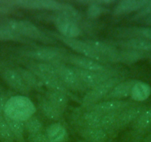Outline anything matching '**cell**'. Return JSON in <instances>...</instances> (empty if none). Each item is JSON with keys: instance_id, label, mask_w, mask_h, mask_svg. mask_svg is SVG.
<instances>
[{"instance_id": "obj_1", "label": "cell", "mask_w": 151, "mask_h": 142, "mask_svg": "<svg viewBox=\"0 0 151 142\" xmlns=\"http://www.w3.org/2000/svg\"><path fill=\"white\" fill-rule=\"evenodd\" d=\"M0 27L27 40L40 42L44 44H53L54 39L50 35L42 31L40 28L26 20L3 19L0 21Z\"/></svg>"}, {"instance_id": "obj_2", "label": "cell", "mask_w": 151, "mask_h": 142, "mask_svg": "<svg viewBox=\"0 0 151 142\" xmlns=\"http://www.w3.org/2000/svg\"><path fill=\"white\" fill-rule=\"evenodd\" d=\"M36 111V106L28 97L23 95H14L7 101L3 115L24 122L34 115Z\"/></svg>"}, {"instance_id": "obj_3", "label": "cell", "mask_w": 151, "mask_h": 142, "mask_svg": "<svg viewBox=\"0 0 151 142\" xmlns=\"http://www.w3.org/2000/svg\"><path fill=\"white\" fill-rule=\"evenodd\" d=\"M65 62L66 64H69L70 66L80 68V69L86 70L94 71V72H99V73H107L112 76H126V71H124L122 69L119 67L110 66L107 65L99 63L98 62L88 59L85 56H80L77 54L67 53L65 56Z\"/></svg>"}, {"instance_id": "obj_4", "label": "cell", "mask_w": 151, "mask_h": 142, "mask_svg": "<svg viewBox=\"0 0 151 142\" xmlns=\"http://www.w3.org/2000/svg\"><path fill=\"white\" fill-rule=\"evenodd\" d=\"M68 52L54 47H33L18 52L20 59L24 58L27 60L39 62L53 63L65 62V56Z\"/></svg>"}, {"instance_id": "obj_5", "label": "cell", "mask_w": 151, "mask_h": 142, "mask_svg": "<svg viewBox=\"0 0 151 142\" xmlns=\"http://www.w3.org/2000/svg\"><path fill=\"white\" fill-rule=\"evenodd\" d=\"M126 79L125 76H119L107 79L103 83L85 93L82 99V107L87 108L93 104H97L105 98L114 87Z\"/></svg>"}, {"instance_id": "obj_6", "label": "cell", "mask_w": 151, "mask_h": 142, "mask_svg": "<svg viewBox=\"0 0 151 142\" xmlns=\"http://www.w3.org/2000/svg\"><path fill=\"white\" fill-rule=\"evenodd\" d=\"M0 76L11 88L21 95H25L32 90L16 68V65L9 62H0Z\"/></svg>"}, {"instance_id": "obj_7", "label": "cell", "mask_w": 151, "mask_h": 142, "mask_svg": "<svg viewBox=\"0 0 151 142\" xmlns=\"http://www.w3.org/2000/svg\"><path fill=\"white\" fill-rule=\"evenodd\" d=\"M49 35L52 38L59 39V41L62 42L64 44L68 46L74 52L79 53L80 56L93 59L96 62L104 64V65L107 64L106 59L99 53H97L86 41H82V40L77 39L65 38V37L59 35V33H52V32H49Z\"/></svg>"}, {"instance_id": "obj_8", "label": "cell", "mask_w": 151, "mask_h": 142, "mask_svg": "<svg viewBox=\"0 0 151 142\" xmlns=\"http://www.w3.org/2000/svg\"><path fill=\"white\" fill-rule=\"evenodd\" d=\"M53 65L57 70L58 77L64 84L67 89L70 92L86 93L88 90L79 79L75 70L72 66L62 62H53Z\"/></svg>"}, {"instance_id": "obj_9", "label": "cell", "mask_w": 151, "mask_h": 142, "mask_svg": "<svg viewBox=\"0 0 151 142\" xmlns=\"http://www.w3.org/2000/svg\"><path fill=\"white\" fill-rule=\"evenodd\" d=\"M103 114L90 110L87 108H81L73 113L72 120L77 128H101V122Z\"/></svg>"}, {"instance_id": "obj_10", "label": "cell", "mask_w": 151, "mask_h": 142, "mask_svg": "<svg viewBox=\"0 0 151 142\" xmlns=\"http://www.w3.org/2000/svg\"><path fill=\"white\" fill-rule=\"evenodd\" d=\"M14 8L29 10H45L57 12L66 8L69 4L54 0H15L9 1Z\"/></svg>"}, {"instance_id": "obj_11", "label": "cell", "mask_w": 151, "mask_h": 142, "mask_svg": "<svg viewBox=\"0 0 151 142\" xmlns=\"http://www.w3.org/2000/svg\"><path fill=\"white\" fill-rule=\"evenodd\" d=\"M147 108V106L146 105L136 104L122 110L119 114L116 124L114 129L116 135L120 130H124L130 124L132 125L133 122L139 118V115L145 112Z\"/></svg>"}, {"instance_id": "obj_12", "label": "cell", "mask_w": 151, "mask_h": 142, "mask_svg": "<svg viewBox=\"0 0 151 142\" xmlns=\"http://www.w3.org/2000/svg\"><path fill=\"white\" fill-rule=\"evenodd\" d=\"M53 21L59 34L65 38L76 39L82 33V29L78 23L68 19L57 13H55Z\"/></svg>"}, {"instance_id": "obj_13", "label": "cell", "mask_w": 151, "mask_h": 142, "mask_svg": "<svg viewBox=\"0 0 151 142\" xmlns=\"http://www.w3.org/2000/svg\"><path fill=\"white\" fill-rule=\"evenodd\" d=\"M136 104L138 103L133 100H104L97 104L87 107V108L101 114H107L121 112L125 108Z\"/></svg>"}, {"instance_id": "obj_14", "label": "cell", "mask_w": 151, "mask_h": 142, "mask_svg": "<svg viewBox=\"0 0 151 142\" xmlns=\"http://www.w3.org/2000/svg\"><path fill=\"white\" fill-rule=\"evenodd\" d=\"M73 67L75 70L84 85L88 88V90L95 87L97 85L103 83L110 78L115 77V76H112L107 73L86 70L80 69V68L75 67Z\"/></svg>"}, {"instance_id": "obj_15", "label": "cell", "mask_w": 151, "mask_h": 142, "mask_svg": "<svg viewBox=\"0 0 151 142\" xmlns=\"http://www.w3.org/2000/svg\"><path fill=\"white\" fill-rule=\"evenodd\" d=\"M110 44L122 50H133L136 51L151 53V41L140 38L121 39L116 41H111Z\"/></svg>"}, {"instance_id": "obj_16", "label": "cell", "mask_w": 151, "mask_h": 142, "mask_svg": "<svg viewBox=\"0 0 151 142\" xmlns=\"http://www.w3.org/2000/svg\"><path fill=\"white\" fill-rule=\"evenodd\" d=\"M133 131L134 142L143 140V136L151 128V108L142 113L131 125Z\"/></svg>"}, {"instance_id": "obj_17", "label": "cell", "mask_w": 151, "mask_h": 142, "mask_svg": "<svg viewBox=\"0 0 151 142\" xmlns=\"http://www.w3.org/2000/svg\"><path fill=\"white\" fill-rule=\"evenodd\" d=\"M87 42L101 56H102L107 63H116V56L119 49L107 42L98 40H86Z\"/></svg>"}, {"instance_id": "obj_18", "label": "cell", "mask_w": 151, "mask_h": 142, "mask_svg": "<svg viewBox=\"0 0 151 142\" xmlns=\"http://www.w3.org/2000/svg\"><path fill=\"white\" fill-rule=\"evenodd\" d=\"M137 81V79H124L116 85L104 100H124L130 97L133 85Z\"/></svg>"}, {"instance_id": "obj_19", "label": "cell", "mask_w": 151, "mask_h": 142, "mask_svg": "<svg viewBox=\"0 0 151 142\" xmlns=\"http://www.w3.org/2000/svg\"><path fill=\"white\" fill-rule=\"evenodd\" d=\"M116 37L124 39L140 38L151 41V27H130L116 29Z\"/></svg>"}, {"instance_id": "obj_20", "label": "cell", "mask_w": 151, "mask_h": 142, "mask_svg": "<svg viewBox=\"0 0 151 142\" xmlns=\"http://www.w3.org/2000/svg\"><path fill=\"white\" fill-rule=\"evenodd\" d=\"M151 53L136 51L133 50H119L116 56V63L130 65L144 59H149Z\"/></svg>"}, {"instance_id": "obj_21", "label": "cell", "mask_w": 151, "mask_h": 142, "mask_svg": "<svg viewBox=\"0 0 151 142\" xmlns=\"http://www.w3.org/2000/svg\"><path fill=\"white\" fill-rule=\"evenodd\" d=\"M78 134L88 142H107L111 136L102 128H77Z\"/></svg>"}, {"instance_id": "obj_22", "label": "cell", "mask_w": 151, "mask_h": 142, "mask_svg": "<svg viewBox=\"0 0 151 142\" xmlns=\"http://www.w3.org/2000/svg\"><path fill=\"white\" fill-rule=\"evenodd\" d=\"M149 0H123L117 2L113 14L115 15H124L139 11L148 3Z\"/></svg>"}, {"instance_id": "obj_23", "label": "cell", "mask_w": 151, "mask_h": 142, "mask_svg": "<svg viewBox=\"0 0 151 142\" xmlns=\"http://www.w3.org/2000/svg\"><path fill=\"white\" fill-rule=\"evenodd\" d=\"M38 104L41 112L47 118L55 121H59L62 119L63 112L52 104L43 95H40L38 98Z\"/></svg>"}, {"instance_id": "obj_24", "label": "cell", "mask_w": 151, "mask_h": 142, "mask_svg": "<svg viewBox=\"0 0 151 142\" xmlns=\"http://www.w3.org/2000/svg\"><path fill=\"white\" fill-rule=\"evenodd\" d=\"M45 133L50 142H66L68 138L67 130L62 124L55 122L45 129Z\"/></svg>"}, {"instance_id": "obj_25", "label": "cell", "mask_w": 151, "mask_h": 142, "mask_svg": "<svg viewBox=\"0 0 151 142\" xmlns=\"http://www.w3.org/2000/svg\"><path fill=\"white\" fill-rule=\"evenodd\" d=\"M16 68L30 89L39 92H44L45 87L42 82L32 71L29 70L27 68L19 66H16Z\"/></svg>"}, {"instance_id": "obj_26", "label": "cell", "mask_w": 151, "mask_h": 142, "mask_svg": "<svg viewBox=\"0 0 151 142\" xmlns=\"http://www.w3.org/2000/svg\"><path fill=\"white\" fill-rule=\"evenodd\" d=\"M151 87L146 82L138 80L133 87L130 98L135 102L145 101L150 96Z\"/></svg>"}, {"instance_id": "obj_27", "label": "cell", "mask_w": 151, "mask_h": 142, "mask_svg": "<svg viewBox=\"0 0 151 142\" xmlns=\"http://www.w3.org/2000/svg\"><path fill=\"white\" fill-rule=\"evenodd\" d=\"M43 96L58 109L62 110L63 113L65 112L69 101V97L68 95L62 93L46 90L43 92Z\"/></svg>"}, {"instance_id": "obj_28", "label": "cell", "mask_w": 151, "mask_h": 142, "mask_svg": "<svg viewBox=\"0 0 151 142\" xmlns=\"http://www.w3.org/2000/svg\"><path fill=\"white\" fill-rule=\"evenodd\" d=\"M114 1H91V2H85L88 4L87 9V15L91 19L98 18L99 16L104 14L106 11V8L104 5L113 3Z\"/></svg>"}, {"instance_id": "obj_29", "label": "cell", "mask_w": 151, "mask_h": 142, "mask_svg": "<svg viewBox=\"0 0 151 142\" xmlns=\"http://www.w3.org/2000/svg\"><path fill=\"white\" fill-rule=\"evenodd\" d=\"M4 118L6 120L7 123L9 125L13 134H14V138H15L16 142H27L25 138H24V122L17 120L11 119V118H8V117L3 115Z\"/></svg>"}, {"instance_id": "obj_30", "label": "cell", "mask_w": 151, "mask_h": 142, "mask_svg": "<svg viewBox=\"0 0 151 142\" xmlns=\"http://www.w3.org/2000/svg\"><path fill=\"white\" fill-rule=\"evenodd\" d=\"M24 131L27 132L28 135L35 134L45 130L42 122L34 115L24 121Z\"/></svg>"}, {"instance_id": "obj_31", "label": "cell", "mask_w": 151, "mask_h": 142, "mask_svg": "<svg viewBox=\"0 0 151 142\" xmlns=\"http://www.w3.org/2000/svg\"><path fill=\"white\" fill-rule=\"evenodd\" d=\"M0 142H16L14 134L3 115H0Z\"/></svg>"}, {"instance_id": "obj_32", "label": "cell", "mask_w": 151, "mask_h": 142, "mask_svg": "<svg viewBox=\"0 0 151 142\" xmlns=\"http://www.w3.org/2000/svg\"><path fill=\"white\" fill-rule=\"evenodd\" d=\"M151 16V0H149L148 3L142 9L138 11L133 16V19L138 20L141 19H146Z\"/></svg>"}, {"instance_id": "obj_33", "label": "cell", "mask_w": 151, "mask_h": 142, "mask_svg": "<svg viewBox=\"0 0 151 142\" xmlns=\"http://www.w3.org/2000/svg\"><path fill=\"white\" fill-rule=\"evenodd\" d=\"M27 142H50L45 133V130L40 133L27 136Z\"/></svg>"}, {"instance_id": "obj_34", "label": "cell", "mask_w": 151, "mask_h": 142, "mask_svg": "<svg viewBox=\"0 0 151 142\" xmlns=\"http://www.w3.org/2000/svg\"><path fill=\"white\" fill-rule=\"evenodd\" d=\"M11 93L8 91H2L0 92V115H3L5 106L8 100L12 96Z\"/></svg>"}, {"instance_id": "obj_35", "label": "cell", "mask_w": 151, "mask_h": 142, "mask_svg": "<svg viewBox=\"0 0 151 142\" xmlns=\"http://www.w3.org/2000/svg\"><path fill=\"white\" fill-rule=\"evenodd\" d=\"M143 142H150L151 141V132H150L146 136L143 138Z\"/></svg>"}, {"instance_id": "obj_36", "label": "cell", "mask_w": 151, "mask_h": 142, "mask_svg": "<svg viewBox=\"0 0 151 142\" xmlns=\"http://www.w3.org/2000/svg\"><path fill=\"white\" fill-rule=\"evenodd\" d=\"M144 22H145V23L148 26V27H151V16H150L147 17V18L145 19Z\"/></svg>"}, {"instance_id": "obj_37", "label": "cell", "mask_w": 151, "mask_h": 142, "mask_svg": "<svg viewBox=\"0 0 151 142\" xmlns=\"http://www.w3.org/2000/svg\"><path fill=\"white\" fill-rule=\"evenodd\" d=\"M149 60L151 62V53H150V58H149Z\"/></svg>"}, {"instance_id": "obj_38", "label": "cell", "mask_w": 151, "mask_h": 142, "mask_svg": "<svg viewBox=\"0 0 151 142\" xmlns=\"http://www.w3.org/2000/svg\"><path fill=\"white\" fill-rule=\"evenodd\" d=\"M0 92H1V89H0Z\"/></svg>"}, {"instance_id": "obj_39", "label": "cell", "mask_w": 151, "mask_h": 142, "mask_svg": "<svg viewBox=\"0 0 151 142\" xmlns=\"http://www.w3.org/2000/svg\"><path fill=\"white\" fill-rule=\"evenodd\" d=\"M150 142H151V141H150Z\"/></svg>"}]
</instances>
